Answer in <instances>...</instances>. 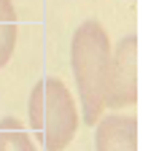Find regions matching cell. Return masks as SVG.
<instances>
[{
  "mask_svg": "<svg viewBox=\"0 0 151 151\" xmlns=\"http://www.w3.org/2000/svg\"><path fill=\"white\" fill-rule=\"evenodd\" d=\"M111 65V41L97 19L86 22L73 32L70 41V68L76 76V89L81 100V119L97 124L105 111V81Z\"/></svg>",
  "mask_w": 151,
  "mask_h": 151,
  "instance_id": "cell-1",
  "label": "cell"
},
{
  "mask_svg": "<svg viewBox=\"0 0 151 151\" xmlns=\"http://www.w3.org/2000/svg\"><path fill=\"white\" fill-rule=\"evenodd\" d=\"M27 116L32 132L46 151H65L78 132L81 119L70 89L65 86V81L54 78V76L35 81L27 103Z\"/></svg>",
  "mask_w": 151,
  "mask_h": 151,
  "instance_id": "cell-2",
  "label": "cell"
},
{
  "mask_svg": "<svg viewBox=\"0 0 151 151\" xmlns=\"http://www.w3.org/2000/svg\"><path fill=\"white\" fill-rule=\"evenodd\" d=\"M138 100V35L127 32L111 51L108 81H105V108L122 111Z\"/></svg>",
  "mask_w": 151,
  "mask_h": 151,
  "instance_id": "cell-3",
  "label": "cell"
},
{
  "mask_svg": "<svg viewBox=\"0 0 151 151\" xmlns=\"http://www.w3.org/2000/svg\"><path fill=\"white\" fill-rule=\"evenodd\" d=\"M94 151H138V119L108 113L94 124Z\"/></svg>",
  "mask_w": 151,
  "mask_h": 151,
  "instance_id": "cell-4",
  "label": "cell"
},
{
  "mask_svg": "<svg viewBox=\"0 0 151 151\" xmlns=\"http://www.w3.org/2000/svg\"><path fill=\"white\" fill-rule=\"evenodd\" d=\"M0 151H38V148L30 140L22 122L14 116H6L0 119Z\"/></svg>",
  "mask_w": 151,
  "mask_h": 151,
  "instance_id": "cell-5",
  "label": "cell"
},
{
  "mask_svg": "<svg viewBox=\"0 0 151 151\" xmlns=\"http://www.w3.org/2000/svg\"><path fill=\"white\" fill-rule=\"evenodd\" d=\"M16 49V11L11 0H0V68Z\"/></svg>",
  "mask_w": 151,
  "mask_h": 151,
  "instance_id": "cell-6",
  "label": "cell"
}]
</instances>
